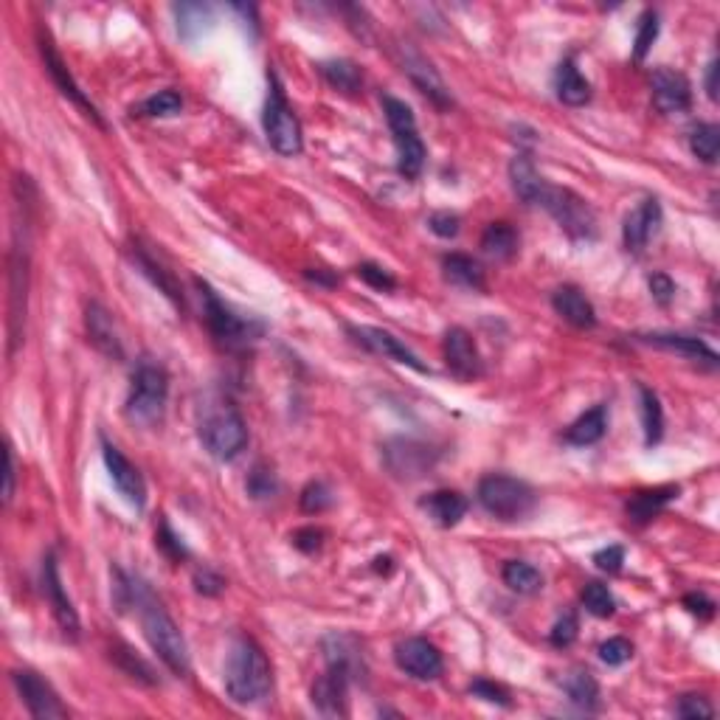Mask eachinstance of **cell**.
<instances>
[{"label":"cell","mask_w":720,"mask_h":720,"mask_svg":"<svg viewBox=\"0 0 720 720\" xmlns=\"http://www.w3.org/2000/svg\"><path fill=\"white\" fill-rule=\"evenodd\" d=\"M130 591H133V602L138 608V616H141L144 636H147L152 650L158 653V659L180 678L189 675V647H186V639L175 625V619L166 614L161 600H155V594L144 583L130 580Z\"/></svg>","instance_id":"6da1fadb"},{"label":"cell","mask_w":720,"mask_h":720,"mask_svg":"<svg viewBox=\"0 0 720 720\" xmlns=\"http://www.w3.org/2000/svg\"><path fill=\"white\" fill-rule=\"evenodd\" d=\"M273 690V667L251 636H240L225 661V692L234 704H262Z\"/></svg>","instance_id":"7a4b0ae2"},{"label":"cell","mask_w":720,"mask_h":720,"mask_svg":"<svg viewBox=\"0 0 720 720\" xmlns=\"http://www.w3.org/2000/svg\"><path fill=\"white\" fill-rule=\"evenodd\" d=\"M166 397H169V375L164 366L141 360L133 372V386L127 394V420L135 425H155L164 417Z\"/></svg>","instance_id":"3957f363"},{"label":"cell","mask_w":720,"mask_h":720,"mask_svg":"<svg viewBox=\"0 0 720 720\" xmlns=\"http://www.w3.org/2000/svg\"><path fill=\"white\" fill-rule=\"evenodd\" d=\"M262 124H265V135L268 144L279 155L293 158L304 150V135H301V124L293 113V107L287 105L285 90L279 76L270 71L268 74V99H265V113H262Z\"/></svg>","instance_id":"277c9868"},{"label":"cell","mask_w":720,"mask_h":720,"mask_svg":"<svg viewBox=\"0 0 720 720\" xmlns=\"http://www.w3.org/2000/svg\"><path fill=\"white\" fill-rule=\"evenodd\" d=\"M383 113L389 121L391 133H394V147H397V169L400 175L408 180L420 178L422 166H425V144H422L420 130H417V119L414 110L394 99V96H383Z\"/></svg>","instance_id":"5b68a950"},{"label":"cell","mask_w":720,"mask_h":720,"mask_svg":"<svg viewBox=\"0 0 720 720\" xmlns=\"http://www.w3.org/2000/svg\"><path fill=\"white\" fill-rule=\"evenodd\" d=\"M479 504L498 521H524L535 510V493L526 481L493 473L479 481Z\"/></svg>","instance_id":"8992f818"},{"label":"cell","mask_w":720,"mask_h":720,"mask_svg":"<svg viewBox=\"0 0 720 720\" xmlns=\"http://www.w3.org/2000/svg\"><path fill=\"white\" fill-rule=\"evenodd\" d=\"M200 442L206 445L214 459L231 462L248 445V425L234 405L225 403L209 411L206 420L200 422Z\"/></svg>","instance_id":"52a82bcc"},{"label":"cell","mask_w":720,"mask_h":720,"mask_svg":"<svg viewBox=\"0 0 720 720\" xmlns=\"http://www.w3.org/2000/svg\"><path fill=\"white\" fill-rule=\"evenodd\" d=\"M29 301V240H23V225H15V245L9 251V355L23 341Z\"/></svg>","instance_id":"ba28073f"},{"label":"cell","mask_w":720,"mask_h":720,"mask_svg":"<svg viewBox=\"0 0 720 720\" xmlns=\"http://www.w3.org/2000/svg\"><path fill=\"white\" fill-rule=\"evenodd\" d=\"M540 206L555 217L557 225L569 234L571 240L588 242L597 237V214L583 197L574 195L571 189L549 186L543 200H540Z\"/></svg>","instance_id":"9c48e42d"},{"label":"cell","mask_w":720,"mask_h":720,"mask_svg":"<svg viewBox=\"0 0 720 720\" xmlns=\"http://www.w3.org/2000/svg\"><path fill=\"white\" fill-rule=\"evenodd\" d=\"M37 48H40V57H43V65H45V71H48V76L54 79V85L60 88V93L68 99V102H74L85 116H88L96 127H102L105 130L107 124L105 119L99 116V110H96V105L90 102L88 96H85V90L79 88L76 85V79L74 74L68 71V65H65V60L60 57V51H57V45H54V37H51V31L45 29V26H37Z\"/></svg>","instance_id":"30bf717a"},{"label":"cell","mask_w":720,"mask_h":720,"mask_svg":"<svg viewBox=\"0 0 720 720\" xmlns=\"http://www.w3.org/2000/svg\"><path fill=\"white\" fill-rule=\"evenodd\" d=\"M195 285L197 290H200V299H203V318H206V324H209L211 335H214L220 344L242 346L245 341L254 338L251 321H245V318H240V315L234 313V310L217 296V290H214L209 282L197 279Z\"/></svg>","instance_id":"8fae6325"},{"label":"cell","mask_w":720,"mask_h":720,"mask_svg":"<svg viewBox=\"0 0 720 720\" xmlns=\"http://www.w3.org/2000/svg\"><path fill=\"white\" fill-rule=\"evenodd\" d=\"M17 692L23 698V704L29 706L31 718L37 720H62L68 718V709L60 701L57 690L45 681L43 675L34 670H15L12 673Z\"/></svg>","instance_id":"7c38bea8"},{"label":"cell","mask_w":720,"mask_h":720,"mask_svg":"<svg viewBox=\"0 0 720 720\" xmlns=\"http://www.w3.org/2000/svg\"><path fill=\"white\" fill-rule=\"evenodd\" d=\"M383 462L389 467V473L400 481L422 479L436 462V450H431L422 442L414 439H391L383 448Z\"/></svg>","instance_id":"4fadbf2b"},{"label":"cell","mask_w":720,"mask_h":720,"mask_svg":"<svg viewBox=\"0 0 720 720\" xmlns=\"http://www.w3.org/2000/svg\"><path fill=\"white\" fill-rule=\"evenodd\" d=\"M394 661L405 675L417 678V681H436L442 670H445V661L439 647L431 645L428 639L422 636H411L403 639L400 645L394 647Z\"/></svg>","instance_id":"5bb4252c"},{"label":"cell","mask_w":720,"mask_h":720,"mask_svg":"<svg viewBox=\"0 0 720 720\" xmlns=\"http://www.w3.org/2000/svg\"><path fill=\"white\" fill-rule=\"evenodd\" d=\"M102 456H105L107 473H110V479L116 484V490L127 498V504H133L135 510H144V504H147V484L141 479L138 467L107 439H102Z\"/></svg>","instance_id":"9a60e30c"},{"label":"cell","mask_w":720,"mask_h":720,"mask_svg":"<svg viewBox=\"0 0 720 720\" xmlns=\"http://www.w3.org/2000/svg\"><path fill=\"white\" fill-rule=\"evenodd\" d=\"M400 65H403L405 74L411 76V82H414L436 107L453 105V96H450L445 79L439 76V71L431 65V60H425L417 48H411L408 43L400 45Z\"/></svg>","instance_id":"2e32d148"},{"label":"cell","mask_w":720,"mask_h":720,"mask_svg":"<svg viewBox=\"0 0 720 720\" xmlns=\"http://www.w3.org/2000/svg\"><path fill=\"white\" fill-rule=\"evenodd\" d=\"M355 675L349 673L341 664H327V673L318 675L313 684V704L321 715H330V718H344L346 712V695H349V681Z\"/></svg>","instance_id":"e0dca14e"},{"label":"cell","mask_w":720,"mask_h":720,"mask_svg":"<svg viewBox=\"0 0 720 720\" xmlns=\"http://www.w3.org/2000/svg\"><path fill=\"white\" fill-rule=\"evenodd\" d=\"M43 594L45 600H48V605H51V611H54V619H57V625L62 628V633H65L71 642H76L82 625H79V614H76L74 602H71V597H68L65 588H62L60 569H57L54 555L45 557L43 563Z\"/></svg>","instance_id":"ac0fdd59"},{"label":"cell","mask_w":720,"mask_h":720,"mask_svg":"<svg viewBox=\"0 0 720 720\" xmlns=\"http://www.w3.org/2000/svg\"><path fill=\"white\" fill-rule=\"evenodd\" d=\"M650 88H653V105L659 107L661 113L673 116V113H684L692 105V88L690 79L673 71V68H656L650 76Z\"/></svg>","instance_id":"d6986e66"},{"label":"cell","mask_w":720,"mask_h":720,"mask_svg":"<svg viewBox=\"0 0 720 720\" xmlns=\"http://www.w3.org/2000/svg\"><path fill=\"white\" fill-rule=\"evenodd\" d=\"M442 355L448 369L462 380H473L481 375V355L473 335L465 327H450L442 341Z\"/></svg>","instance_id":"ffe728a7"},{"label":"cell","mask_w":720,"mask_h":720,"mask_svg":"<svg viewBox=\"0 0 720 720\" xmlns=\"http://www.w3.org/2000/svg\"><path fill=\"white\" fill-rule=\"evenodd\" d=\"M349 335H352L360 346H366L369 352H375V355L397 360V363L411 366L414 372H422V375L428 372V366H425L397 335H391V332L380 330V327H349Z\"/></svg>","instance_id":"44dd1931"},{"label":"cell","mask_w":720,"mask_h":720,"mask_svg":"<svg viewBox=\"0 0 720 720\" xmlns=\"http://www.w3.org/2000/svg\"><path fill=\"white\" fill-rule=\"evenodd\" d=\"M661 225V206L656 197H647L639 209H633L628 214V220L622 225V240L625 248L633 254H642L647 248V242L656 237Z\"/></svg>","instance_id":"7402d4cb"},{"label":"cell","mask_w":720,"mask_h":720,"mask_svg":"<svg viewBox=\"0 0 720 720\" xmlns=\"http://www.w3.org/2000/svg\"><path fill=\"white\" fill-rule=\"evenodd\" d=\"M552 307L563 321H569L571 327H577V330H591L597 324V310H594L591 301L585 299L580 287H557L555 296H552Z\"/></svg>","instance_id":"603a6c76"},{"label":"cell","mask_w":720,"mask_h":720,"mask_svg":"<svg viewBox=\"0 0 720 720\" xmlns=\"http://www.w3.org/2000/svg\"><path fill=\"white\" fill-rule=\"evenodd\" d=\"M85 324H88V335L93 346L99 349V352H105L107 358L113 360H121L124 358V349H121V338H119V330H116V321H113V315L107 313L102 304H90L88 307V315H85Z\"/></svg>","instance_id":"cb8c5ba5"},{"label":"cell","mask_w":720,"mask_h":720,"mask_svg":"<svg viewBox=\"0 0 720 720\" xmlns=\"http://www.w3.org/2000/svg\"><path fill=\"white\" fill-rule=\"evenodd\" d=\"M510 180L515 195L521 197L526 206H540V200H543L546 189H549V183L540 178L538 169H535L532 158H529L526 152H518V155L512 158Z\"/></svg>","instance_id":"d4e9b609"},{"label":"cell","mask_w":720,"mask_h":720,"mask_svg":"<svg viewBox=\"0 0 720 720\" xmlns=\"http://www.w3.org/2000/svg\"><path fill=\"white\" fill-rule=\"evenodd\" d=\"M420 507L428 512V518L434 521L436 526H456L462 518L467 515V498L456 490H436V493L425 495L420 501Z\"/></svg>","instance_id":"484cf974"},{"label":"cell","mask_w":720,"mask_h":720,"mask_svg":"<svg viewBox=\"0 0 720 720\" xmlns=\"http://www.w3.org/2000/svg\"><path fill=\"white\" fill-rule=\"evenodd\" d=\"M639 341H645L650 346H659L667 352H678L690 360H704L709 366H718V355L715 349L701 341V338H690V335H670V332H650V335H639Z\"/></svg>","instance_id":"4316f807"},{"label":"cell","mask_w":720,"mask_h":720,"mask_svg":"<svg viewBox=\"0 0 720 720\" xmlns=\"http://www.w3.org/2000/svg\"><path fill=\"white\" fill-rule=\"evenodd\" d=\"M678 493L681 490L675 484H664V487H653V490H639L628 501V518L639 526L650 524L670 501L678 498Z\"/></svg>","instance_id":"83f0119b"},{"label":"cell","mask_w":720,"mask_h":720,"mask_svg":"<svg viewBox=\"0 0 720 720\" xmlns=\"http://www.w3.org/2000/svg\"><path fill=\"white\" fill-rule=\"evenodd\" d=\"M555 93L563 105L583 107L591 102V82L580 74L574 60H563L555 71Z\"/></svg>","instance_id":"f1b7e54d"},{"label":"cell","mask_w":720,"mask_h":720,"mask_svg":"<svg viewBox=\"0 0 720 720\" xmlns=\"http://www.w3.org/2000/svg\"><path fill=\"white\" fill-rule=\"evenodd\" d=\"M605 431H608V405H594L571 422L569 431H566V442L585 448V445L600 442Z\"/></svg>","instance_id":"f546056e"},{"label":"cell","mask_w":720,"mask_h":720,"mask_svg":"<svg viewBox=\"0 0 720 720\" xmlns=\"http://www.w3.org/2000/svg\"><path fill=\"white\" fill-rule=\"evenodd\" d=\"M442 270H445V279L453 282L456 287H465V290H487V279H484V270L481 265L467 254H448L442 259Z\"/></svg>","instance_id":"4dcf8cb0"},{"label":"cell","mask_w":720,"mask_h":720,"mask_svg":"<svg viewBox=\"0 0 720 720\" xmlns=\"http://www.w3.org/2000/svg\"><path fill=\"white\" fill-rule=\"evenodd\" d=\"M563 690L569 695L574 706H580L585 712H597L600 709V684L588 670H571L563 678Z\"/></svg>","instance_id":"1f68e13d"},{"label":"cell","mask_w":720,"mask_h":720,"mask_svg":"<svg viewBox=\"0 0 720 720\" xmlns=\"http://www.w3.org/2000/svg\"><path fill=\"white\" fill-rule=\"evenodd\" d=\"M518 231L510 223H490L481 234V251L493 259H512L518 254Z\"/></svg>","instance_id":"d6a6232c"},{"label":"cell","mask_w":720,"mask_h":720,"mask_svg":"<svg viewBox=\"0 0 720 720\" xmlns=\"http://www.w3.org/2000/svg\"><path fill=\"white\" fill-rule=\"evenodd\" d=\"M175 15H178V31L183 40H197L214 23V9L209 3H180L175 6Z\"/></svg>","instance_id":"836d02e7"},{"label":"cell","mask_w":720,"mask_h":720,"mask_svg":"<svg viewBox=\"0 0 720 720\" xmlns=\"http://www.w3.org/2000/svg\"><path fill=\"white\" fill-rule=\"evenodd\" d=\"M501 577H504V585L510 591H515V594H521V597L538 594L540 588H543V574L532 563H524V560H510L504 566V571H501Z\"/></svg>","instance_id":"e575fe53"},{"label":"cell","mask_w":720,"mask_h":720,"mask_svg":"<svg viewBox=\"0 0 720 720\" xmlns=\"http://www.w3.org/2000/svg\"><path fill=\"white\" fill-rule=\"evenodd\" d=\"M639 397H642V425H645V442L647 448L659 445L661 434H664V411H661L659 394L647 386H639Z\"/></svg>","instance_id":"d590c367"},{"label":"cell","mask_w":720,"mask_h":720,"mask_svg":"<svg viewBox=\"0 0 720 720\" xmlns=\"http://www.w3.org/2000/svg\"><path fill=\"white\" fill-rule=\"evenodd\" d=\"M321 76L330 82L332 88L341 90V93H358L360 85H363V76H360L358 65L349 60H332V62H321Z\"/></svg>","instance_id":"8d00e7d4"},{"label":"cell","mask_w":720,"mask_h":720,"mask_svg":"<svg viewBox=\"0 0 720 720\" xmlns=\"http://www.w3.org/2000/svg\"><path fill=\"white\" fill-rule=\"evenodd\" d=\"M183 110V99L175 90H158L150 99H144L141 105L133 107L135 116H147V119H166V116H178Z\"/></svg>","instance_id":"74e56055"},{"label":"cell","mask_w":720,"mask_h":720,"mask_svg":"<svg viewBox=\"0 0 720 720\" xmlns=\"http://www.w3.org/2000/svg\"><path fill=\"white\" fill-rule=\"evenodd\" d=\"M690 150L695 158L704 164H715L720 152V130L718 124H698L690 133Z\"/></svg>","instance_id":"f35d334b"},{"label":"cell","mask_w":720,"mask_h":720,"mask_svg":"<svg viewBox=\"0 0 720 720\" xmlns=\"http://www.w3.org/2000/svg\"><path fill=\"white\" fill-rule=\"evenodd\" d=\"M135 259H138L141 270H144V273L150 276L152 282L161 287V290H164L166 296L175 301V304H180V307H183V296H180V287L175 285L172 273H169V270H164V265H158V262H155V259H152V256L147 254V251H144V248H135Z\"/></svg>","instance_id":"ab89813d"},{"label":"cell","mask_w":720,"mask_h":720,"mask_svg":"<svg viewBox=\"0 0 720 720\" xmlns=\"http://www.w3.org/2000/svg\"><path fill=\"white\" fill-rule=\"evenodd\" d=\"M583 608L591 616H597V619H608L616 611L614 594L608 591V585L588 583L583 588Z\"/></svg>","instance_id":"60d3db41"},{"label":"cell","mask_w":720,"mask_h":720,"mask_svg":"<svg viewBox=\"0 0 720 720\" xmlns=\"http://www.w3.org/2000/svg\"><path fill=\"white\" fill-rule=\"evenodd\" d=\"M656 37H659V15L653 9H647L645 15L639 17V29H636V40H633V57L645 60L647 51L656 43Z\"/></svg>","instance_id":"b9f144b4"},{"label":"cell","mask_w":720,"mask_h":720,"mask_svg":"<svg viewBox=\"0 0 720 720\" xmlns=\"http://www.w3.org/2000/svg\"><path fill=\"white\" fill-rule=\"evenodd\" d=\"M332 501H335V495H332L330 484H324V481H310V484L301 490V510L310 512V515L330 510Z\"/></svg>","instance_id":"7bdbcfd3"},{"label":"cell","mask_w":720,"mask_h":720,"mask_svg":"<svg viewBox=\"0 0 720 720\" xmlns=\"http://www.w3.org/2000/svg\"><path fill=\"white\" fill-rule=\"evenodd\" d=\"M248 493H251V498H256V501H265V498H273L276 495V490H279V481H276V473L270 470V467L265 465H256L254 470H251V476H248Z\"/></svg>","instance_id":"ee69618b"},{"label":"cell","mask_w":720,"mask_h":720,"mask_svg":"<svg viewBox=\"0 0 720 720\" xmlns=\"http://www.w3.org/2000/svg\"><path fill=\"white\" fill-rule=\"evenodd\" d=\"M355 273H358V276L363 279V282H366V285L375 287V290H380V293H389V290H394V287H397V279H394V276H391V273L386 268L375 265V262H363V265H358V268H355Z\"/></svg>","instance_id":"f6af8a7d"},{"label":"cell","mask_w":720,"mask_h":720,"mask_svg":"<svg viewBox=\"0 0 720 720\" xmlns=\"http://www.w3.org/2000/svg\"><path fill=\"white\" fill-rule=\"evenodd\" d=\"M600 659L608 667H619V664L633 659V645H630L628 639H622V636H614V639H608V642L600 645Z\"/></svg>","instance_id":"bcb514c9"},{"label":"cell","mask_w":720,"mask_h":720,"mask_svg":"<svg viewBox=\"0 0 720 720\" xmlns=\"http://www.w3.org/2000/svg\"><path fill=\"white\" fill-rule=\"evenodd\" d=\"M116 656H119V659H121L119 664H121V667H124V673L133 675V678H138V681H144V684H155V675H152L150 664H147V661L138 659V656H135V653H133V650H130V647L121 645V647H119V653H116Z\"/></svg>","instance_id":"7dc6e473"},{"label":"cell","mask_w":720,"mask_h":720,"mask_svg":"<svg viewBox=\"0 0 720 720\" xmlns=\"http://www.w3.org/2000/svg\"><path fill=\"white\" fill-rule=\"evenodd\" d=\"M155 543H158V549L164 552L169 560H175V563H180V560H186L189 557V552H186V546H183V540L169 529V524L166 521H161V529H158V535H155Z\"/></svg>","instance_id":"c3c4849f"},{"label":"cell","mask_w":720,"mask_h":720,"mask_svg":"<svg viewBox=\"0 0 720 720\" xmlns=\"http://www.w3.org/2000/svg\"><path fill=\"white\" fill-rule=\"evenodd\" d=\"M428 228L434 231L436 237H442V240H453V237L462 231V220H459V214H453V211H434V214L428 217Z\"/></svg>","instance_id":"681fc988"},{"label":"cell","mask_w":720,"mask_h":720,"mask_svg":"<svg viewBox=\"0 0 720 720\" xmlns=\"http://www.w3.org/2000/svg\"><path fill=\"white\" fill-rule=\"evenodd\" d=\"M470 695H476L481 701H487V704H498V706H510V692L504 690L501 684H493V681H487V678H479V681H473L470 684Z\"/></svg>","instance_id":"f907efd6"},{"label":"cell","mask_w":720,"mask_h":720,"mask_svg":"<svg viewBox=\"0 0 720 720\" xmlns=\"http://www.w3.org/2000/svg\"><path fill=\"white\" fill-rule=\"evenodd\" d=\"M675 715L678 718H712L715 709L704 695H681V701L675 706Z\"/></svg>","instance_id":"816d5d0a"},{"label":"cell","mask_w":720,"mask_h":720,"mask_svg":"<svg viewBox=\"0 0 720 720\" xmlns=\"http://www.w3.org/2000/svg\"><path fill=\"white\" fill-rule=\"evenodd\" d=\"M293 546L301 549L304 555H313L318 552L321 546H324V529H318V526H301L293 532Z\"/></svg>","instance_id":"f5cc1de1"},{"label":"cell","mask_w":720,"mask_h":720,"mask_svg":"<svg viewBox=\"0 0 720 720\" xmlns=\"http://www.w3.org/2000/svg\"><path fill=\"white\" fill-rule=\"evenodd\" d=\"M552 645L555 647H569L574 639H577V616L574 614H563L555 622V628L549 633Z\"/></svg>","instance_id":"db71d44e"},{"label":"cell","mask_w":720,"mask_h":720,"mask_svg":"<svg viewBox=\"0 0 720 720\" xmlns=\"http://www.w3.org/2000/svg\"><path fill=\"white\" fill-rule=\"evenodd\" d=\"M225 588V580L217 574V571L211 569H200L195 574V591L197 594H203V597H217L220 591Z\"/></svg>","instance_id":"11a10c76"},{"label":"cell","mask_w":720,"mask_h":720,"mask_svg":"<svg viewBox=\"0 0 720 720\" xmlns=\"http://www.w3.org/2000/svg\"><path fill=\"white\" fill-rule=\"evenodd\" d=\"M647 285H650V296L659 301V304H670V301L675 299V282L667 273H653V276L647 279Z\"/></svg>","instance_id":"9f6ffc18"},{"label":"cell","mask_w":720,"mask_h":720,"mask_svg":"<svg viewBox=\"0 0 720 720\" xmlns=\"http://www.w3.org/2000/svg\"><path fill=\"white\" fill-rule=\"evenodd\" d=\"M594 563H597V569L600 571L616 574V571H622V563H625V549H622V546L600 549V552L594 555Z\"/></svg>","instance_id":"6f0895ef"},{"label":"cell","mask_w":720,"mask_h":720,"mask_svg":"<svg viewBox=\"0 0 720 720\" xmlns=\"http://www.w3.org/2000/svg\"><path fill=\"white\" fill-rule=\"evenodd\" d=\"M684 608H687L690 614L701 616V619H712V616H715V602L709 600L706 594H701V591H698V594H687V597H684Z\"/></svg>","instance_id":"680465c9"},{"label":"cell","mask_w":720,"mask_h":720,"mask_svg":"<svg viewBox=\"0 0 720 720\" xmlns=\"http://www.w3.org/2000/svg\"><path fill=\"white\" fill-rule=\"evenodd\" d=\"M15 473H17L15 453H12V448H9L6 450V487H3V504H9V501H12V495H15Z\"/></svg>","instance_id":"91938a15"},{"label":"cell","mask_w":720,"mask_h":720,"mask_svg":"<svg viewBox=\"0 0 720 720\" xmlns=\"http://www.w3.org/2000/svg\"><path fill=\"white\" fill-rule=\"evenodd\" d=\"M706 96L712 102L718 99V62H709V68H706Z\"/></svg>","instance_id":"94428289"}]
</instances>
